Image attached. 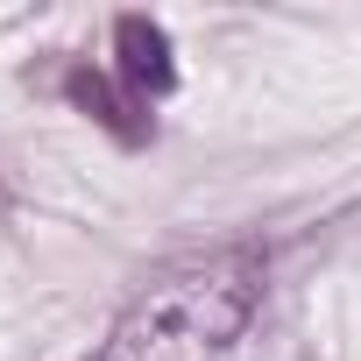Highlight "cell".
<instances>
[{
	"mask_svg": "<svg viewBox=\"0 0 361 361\" xmlns=\"http://www.w3.org/2000/svg\"><path fill=\"white\" fill-rule=\"evenodd\" d=\"M262 305V262L255 255H206L156 276L99 340L92 361H220Z\"/></svg>",
	"mask_w": 361,
	"mask_h": 361,
	"instance_id": "obj_1",
	"label": "cell"
},
{
	"mask_svg": "<svg viewBox=\"0 0 361 361\" xmlns=\"http://www.w3.org/2000/svg\"><path fill=\"white\" fill-rule=\"evenodd\" d=\"M114 50H121V85L149 106V99H170L177 92V43H170V29L163 22H149V15H121L114 22Z\"/></svg>",
	"mask_w": 361,
	"mask_h": 361,
	"instance_id": "obj_2",
	"label": "cell"
},
{
	"mask_svg": "<svg viewBox=\"0 0 361 361\" xmlns=\"http://www.w3.org/2000/svg\"><path fill=\"white\" fill-rule=\"evenodd\" d=\"M64 99L78 106V114H92L121 149H142L149 135H156V121H149V106L121 85V78H106V71H92V64H64Z\"/></svg>",
	"mask_w": 361,
	"mask_h": 361,
	"instance_id": "obj_3",
	"label": "cell"
}]
</instances>
